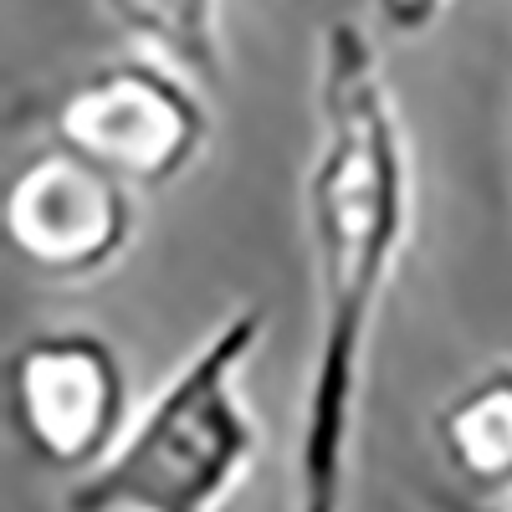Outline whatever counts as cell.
<instances>
[{"instance_id":"1","label":"cell","mask_w":512,"mask_h":512,"mask_svg":"<svg viewBox=\"0 0 512 512\" xmlns=\"http://www.w3.org/2000/svg\"><path fill=\"white\" fill-rule=\"evenodd\" d=\"M323 144L308 180L318 267V354L297 431V512H344L354 410L374 313L410 231V159L374 36L338 16L323 31Z\"/></svg>"},{"instance_id":"2","label":"cell","mask_w":512,"mask_h":512,"mask_svg":"<svg viewBox=\"0 0 512 512\" xmlns=\"http://www.w3.org/2000/svg\"><path fill=\"white\" fill-rule=\"evenodd\" d=\"M267 313L241 308L164 379L108 461L77 477L67 512H221L256 461V425L241 400V364Z\"/></svg>"},{"instance_id":"3","label":"cell","mask_w":512,"mask_h":512,"mask_svg":"<svg viewBox=\"0 0 512 512\" xmlns=\"http://www.w3.org/2000/svg\"><path fill=\"white\" fill-rule=\"evenodd\" d=\"M52 144L108 169L123 185H169L205 149V103L190 77L144 57H118L72 77L47 108Z\"/></svg>"},{"instance_id":"4","label":"cell","mask_w":512,"mask_h":512,"mask_svg":"<svg viewBox=\"0 0 512 512\" xmlns=\"http://www.w3.org/2000/svg\"><path fill=\"white\" fill-rule=\"evenodd\" d=\"M6 405L16 441L57 472L88 477L123 441L128 384L108 338L88 328L36 333L6 364Z\"/></svg>"},{"instance_id":"5","label":"cell","mask_w":512,"mask_h":512,"mask_svg":"<svg viewBox=\"0 0 512 512\" xmlns=\"http://www.w3.org/2000/svg\"><path fill=\"white\" fill-rule=\"evenodd\" d=\"M0 226L26 267L77 282L123 256L134 236V200L108 169L52 144L11 175Z\"/></svg>"},{"instance_id":"6","label":"cell","mask_w":512,"mask_h":512,"mask_svg":"<svg viewBox=\"0 0 512 512\" xmlns=\"http://www.w3.org/2000/svg\"><path fill=\"white\" fill-rule=\"evenodd\" d=\"M436 441L466 492H512V364L482 369L446 400V410L436 415Z\"/></svg>"},{"instance_id":"7","label":"cell","mask_w":512,"mask_h":512,"mask_svg":"<svg viewBox=\"0 0 512 512\" xmlns=\"http://www.w3.org/2000/svg\"><path fill=\"white\" fill-rule=\"evenodd\" d=\"M113 21H123L134 36H149L169 57L180 77L216 82V11L210 6H113Z\"/></svg>"},{"instance_id":"8","label":"cell","mask_w":512,"mask_h":512,"mask_svg":"<svg viewBox=\"0 0 512 512\" xmlns=\"http://www.w3.org/2000/svg\"><path fill=\"white\" fill-rule=\"evenodd\" d=\"M507 512H512V507H507Z\"/></svg>"}]
</instances>
